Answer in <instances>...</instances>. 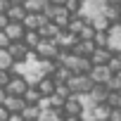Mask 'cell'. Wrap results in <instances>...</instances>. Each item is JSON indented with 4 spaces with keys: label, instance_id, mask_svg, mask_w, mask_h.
Returning a JSON list of instances; mask_svg holds the SVG:
<instances>
[{
    "label": "cell",
    "instance_id": "6da1fadb",
    "mask_svg": "<svg viewBox=\"0 0 121 121\" xmlns=\"http://www.w3.org/2000/svg\"><path fill=\"white\" fill-rule=\"evenodd\" d=\"M69 86L74 88V95H88L95 86V81L90 78V74H74V78L69 81Z\"/></svg>",
    "mask_w": 121,
    "mask_h": 121
},
{
    "label": "cell",
    "instance_id": "7a4b0ae2",
    "mask_svg": "<svg viewBox=\"0 0 121 121\" xmlns=\"http://www.w3.org/2000/svg\"><path fill=\"white\" fill-rule=\"evenodd\" d=\"M104 7H107V3H104V0H88V3H83V10H81V14H83L88 22H93L95 17L104 14Z\"/></svg>",
    "mask_w": 121,
    "mask_h": 121
},
{
    "label": "cell",
    "instance_id": "3957f363",
    "mask_svg": "<svg viewBox=\"0 0 121 121\" xmlns=\"http://www.w3.org/2000/svg\"><path fill=\"white\" fill-rule=\"evenodd\" d=\"M36 50L40 52V59H55L57 52H59V43H57L55 38H43Z\"/></svg>",
    "mask_w": 121,
    "mask_h": 121
},
{
    "label": "cell",
    "instance_id": "277c9868",
    "mask_svg": "<svg viewBox=\"0 0 121 121\" xmlns=\"http://www.w3.org/2000/svg\"><path fill=\"white\" fill-rule=\"evenodd\" d=\"M31 83H33V81H31L26 74H17L7 88H10V93H14V95H24V93L29 90V86H31Z\"/></svg>",
    "mask_w": 121,
    "mask_h": 121
},
{
    "label": "cell",
    "instance_id": "5b68a950",
    "mask_svg": "<svg viewBox=\"0 0 121 121\" xmlns=\"http://www.w3.org/2000/svg\"><path fill=\"white\" fill-rule=\"evenodd\" d=\"M114 76V71L109 69V64H95L90 71V78L95 83H109V78Z\"/></svg>",
    "mask_w": 121,
    "mask_h": 121
},
{
    "label": "cell",
    "instance_id": "8992f818",
    "mask_svg": "<svg viewBox=\"0 0 121 121\" xmlns=\"http://www.w3.org/2000/svg\"><path fill=\"white\" fill-rule=\"evenodd\" d=\"M78 40H81V36L74 33V31H69V29H62V33H59V38H57L59 48H67V50H74Z\"/></svg>",
    "mask_w": 121,
    "mask_h": 121
},
{
    "label": "cell",
    "instance_id": "52a82bcc",
    "mask_svg": "<svg viewBox=\"0 0 121 121\" xmlns=\"http://www.w3.org/2000/svg\"><path fill=\"white\" fill-rule=\"evenodd\" d=\"M0 104H5V107H10V112H24V107L29 104L26 100H24V95H14V93H10Z\"/></svg>",
    "mask_w": 121,
    "mask_h": 121
},
{
    "label": "cell",
    "instance_id": "ba28073f",
    "mask_svg": "<svg viewBox=\"0 0 121 121\" xmlns=\"http://www.w3.org/2000/svg\"><path fill=\"white\" fill-rule=\"evenodd\" d=\"M12 55H14V59L17 62H26V55H29V45H26V40H12V45L7 48Z\"/></svg>",
    "mask_w": 121,
    "mask_h": 121
},
{
    "label": "cell",
    "instance_id": "9c48e42d",
    "mask_svg": "<svg viewBox=\"0 0 121 121\" xmlns=\"http://www.w3.org/2000/svg\"><path fill=\"white\" fill-rule=\"evenodd\" d=\"M109 93H112V90H109V86H107V83H95V86H93V90H90L88 95L93 97V102H95V104H100V102H107Z\"/></svg>",
    "mask_w": 121,
    "mask_h": 121
},
{
    "label": "cell",
    "instance_id": "30bf717a",
    "mask_svg": "<svg viewBox=\"0 0 121 121\" xmlns=\"http://www.w3.org/2000/svg\"><path fill=\"white\" fill-rule=\"evenodd\" d=\"M64 109H67V114H83V112H86V104H83L81 95H71V97L64 102Z\"/></svg>",
    "mask_w": 121,
    "mask_h": 121
},
{
    "label": "cell",
    "instance_id": "8fae6325",
    "mask_svg": "<svg viewBox=\"0 0 121 121\" xmlns=\"http://www.w3.org/2000/svg\"><path fill=\"white\" fill-rule=\"evenodd\" d=\"M90 57H93L95 64H109V59L114 57V50H112V48H100V45H97V50H95Z\"/></svg>",
    "mask_w": 121,
    "mask_h": 121
},
{
    "label": "cell",
    "instance_id": "7c38bea8",
    "mask_svg": "<svg viewBox=\"0 0 121 121\" xmlns=\"http://www.w3.org/2000/svg\"><path fill=\"white\" fill-rule=\"evenodd\" d=\"M43 97H45V95H43V90L38 88V83H36V81H33V83L29 86V90L24 93V100H26L29 104H38Z\"/></svg>",
    "mask_w": 121,
    "mask_h": 121
},
{
    "label": "cell",
    "instance_id": "4fadbf2b",
    "mask_svg": "<svg viewBox=\"0 0 121 121\" xmlns=\"http://www.w3.org/2000/svg\"><path fill=\"white\" fill-rule=\"evenodd\" d=\"M95 50H97V43H95V40H83V38H81L71 52H76V55H88V57H90Z\"/></svg>",
    "mask_w": 121,
    "mask_h": 121
},
{
    "label": "cell",
    "instance_id": "5bb4252c",
    "mask_svg": "<svg viewBox=\"0 0 121 121\" xmlns=\"http://www.w3.org/2000/svg\"><path fill=\"white\" fill-rule=\"evenodd\" d=\"M52 78H55L57 83H69V81L74 78V71H71V67H67V64H59L57 71L52 74Z\"/></svg>",
    "mask_w": 121,
    "mask_h": 121
},
{
    "label": "cell",
    "instance_id": "9a60e30c",
    "mask_svg": "<svg viewBox=\"0 0 121 121\" xmlns=\"http://www.w3.org/2000/svg\"><path fill=\"white\" fill-rule=\"evenodd\" d=\"M38 31H40V36H43V38H55V40H57V38H59V33H62V26H59L57 22H50V24L40 26Z\"/></svg>",
    "mask_w": 121,
    "mask_h": 121
},
{
    "label": "cell",
    "instance_id": "2e32d148",
    "mask_svg": "<svg viewBox=\"0 0 121 121\" xmlns=\"http://www.w3.org/2000/svg\"><path fill=\"white\" fill-rule=\"evenodd\" d=\"M7 14H10V19H12V22H24V17L29 14V10H26V5H24V3H14V5L10 7V12H7Z\"/></svg>",
    "mask_w": 121,
    "mask_h": 121
},
{
    "label": "cell",
    "instance_id": "e0dca14e",
    "mask_svg": "<svg viewBox=\"0 0 121 121\" xmlns=\"http://www.w3.org/2000/svg\"><path fill=\"white\" fill-rule=\"evenodd\" d=\"M14 55L7 50V48H0V69H12L14 67Z\"/></svg>",
    "mask_w": 121,
    "mask_h": 121
},
{
    "label": "cell",
    "instance_id": "ac0fdd59",
    "mask_svg": "<svg viewBox=\"0 0 121 121\" xmlns=\"http://www.w3.org/2000/svg\"><path fill=\"white\" fill-rule=\"evenodd\" d=\"M22 114H24V119H33V121H40L43 107H40V102H38V104H26Z\"/></svg>",
    "mask_w": 121,
    "mask_h": 121
},
{
    "label": "cell",
    "instance_id": "d6986e66",
    "mask_svg": "<svg viewBox=\"0 0 121 121\" xmlns=\"http://www.w3.org/2000/svg\"><path fill=\"white\" fill-rule=\"evenodd\" d=\"M78 36H81L83 40H95V36H97V26H95L93 22H86L83 29L78 31Z\"/></svg>",
    "mask_w": 121,
    "mask_h": 121
},
{
    "label": "cell",
    "instance_id": "ffe728a7",
    "mask_svg": "<svg viewBox=\"0 0 121 121\" xmlns=\"http://www.w3.org/2000/svg\"><path fill=\"white\" fill-rule=\"evenodd\" d=\"M24 40H26V45H29V48H38V45H40V40H43V36H40V31H38V29H29V31H26V36H24Z\"/></svg>",
    "mask_w": 121,
    "mask_h": 121
},
{
    "label": "cell",
    "instance_id": "44dd1931",
    "mask_svg": "<svg viewBox=\"0 0 121 121\" xmlns=\"http://www.w3.org/2000/svg\"><path fill=\"white\" fill-rule=\"evenodd\" d=\"M104 14L109 17L112 24H121V5H107L104 7Z\"/></svg>",
    "mask_w": 121,
    "mask_h": 121
},
{
    "label": "cell",
    "instance_id": "7402d4cb",
    "mask_svg": "<svg viewBox=\"0 0 121 121\" xmlns=\"http://www.w3.org/2000/svg\"><path fill=\"white\" fill-rule=\"evenodd\" d=\"M24 5H26L29 12H43V10L50 5V0H26Z\"/></svg>",
    "mask_w": 121,
    "mask_h": 121
},
{
    "label": "cell",
    "instance_id": "603a6c76",
    "mask_svg": "<svg viewBox=\"0 0 121 121\" xmlns=\"http://www.w3.org/2000/svg\"><path fill=\"white\" fill-rule=\"evenodd\" d=\"M95 43H97L100 48H112V33H109V31H97Z\"/></svg>",
    "mask_w": 121,
    "mask_h": 121
},
{
    "label": "cell",
    "instance_id": "cb8c5ba5",
    "mask_svg": "<svg viewBox=\"0 0 121 121\" xmlns=\"http://www.w3.org/2000/svg\"><path fill=\"white\" fill-rule=\"evenodd\" d=\"M24 24H26V29H40V17H38V12H29V14L24 17Z\"/></svg>",
    "mask_w": 121,
    "mask_h": 121
},
{
    "label": "cell",
    "instance_id": "d4e9b609",
    "mask_svg": "<svg viewBox=\"0 0 121 121\" xmlns=\"http://www.w3.org/2000/svg\"><path fill=\"white\" fill-rule=\"evenodd\" d=\"M67 10L71 12V14H81V10H83V0H67Z\"/></svg>",
    "mask_w": 121,
    "mask_h": 121
},
{
    "label": "cell",
    "instance_id": "484cf974",
    "mask_svg": "<svg viewBox=\"0 0 121 121\" xmlns=\"http://www.w3.org/2000/svg\"><path fill=\"white\" fill-rule=\"evenodd\" d=\"M107 86H109V90H121V74H114Z\"/></svg>",
    "mask_w": 121,
    "mask_h": 121
},
{
    "label": "cell",
    "instance_id": "4316f807",
    "mask_svg": "<svg viewBox=\"0 0 121 121\" xmlns=\"http://www.w3.org/2000/svg\"><path fill=\"white\" fill-rule=\"evenodd\" d=\"M7 121H24V114H22V112H12Z\"/></svg>",
    "mask_w": 121,
    "mask_h": 121
},
{
    "label": "cell",
    "instance_id": "83f0119b",
    "mask_svg": "<svg viewBox=\"0 0 121 121\" xmlns=\"http://www.w3.org/2000/svg\"><path fill=\"white\" fill-rule=\"evenodd\" d=\"M67 121H86L83 114H67Z\"/></svg>",
    "mask_w": 121,
    "mask_h": 121
},
{
    "label": "cell",
    "instance_id": "f1b7e54d",
    "mask_svg": "<svg viewBox=\"0 0 121 121\" xmlns=\"http://www.w3.org/2000/svg\"><path fill=\"white\" fill-rule=\"evenodd\" d=\"M107 5H121V0H104Z\"/></svg>",
    "mask_w": 121,
    "mask_h": 121
},
{
    "label": "cell",
    "instance_id": "f546056e",
    "mask_svg": "<svg viewBox=\"0 0 121 121\" xmlns=\"http://www.w3.org/2000/svg\"><path fill=\"white\" fill-rule=\"evenodd\" d=\"M50 3H52V5H64L67 0H50Z\"/></svg>",
    "mask_w": 121,
    "mask_h": 121
},
{
    "label": "cell",
    "instance_id": "4dcf8cb0",
    "mask_svg": "<svg viewBox=\"0 0 121 121\" xmlns=\"http://www.w3.org/2000/svg\"><path fill=\"white\" fill-rule=\"evenodd\" d=\"M97 121H112V119H109V116H100Z\"/></svg>",
    "mask_w": 121,
    "mask_h": 121
},
{
    "label": "cell",
    "instance_id": "1f68e13d",
    "mask_svg": "<svg viewBox=\"0 0 121 121\" xmlns=\"http://www.w3.org/2000/svg\"><path fill=\"white\" fill-rule=\"evenodd\" d=\"M12 3H26V0H12Z\"/></svg>",
    "mask_w": 121,
    "mask_h": 121
},
{
    "label": "cell",
    "instance_id": "d6a6232c",
    "mask_svg": "<svg viewBox=\"0 0 121 121\" xmlns=\"http://www.w3.org/2000/svg\"><path fill=\"white\" fill-rule=\"evenodd\" d=\"M24 121H33V119H24Z\"/></svg>",
    "mask_w": 121,
    "mask_h": 121
},
{
    "label": "cell",
    "instance_id": "836d02e7",
    "mask_svg": "<svg viewBox=\"0 0 121 121\" xmlns=\"http://www.w3.org/2000/svg\"><path fill=\"white\" fill-rule=\"evenodd\" d=\"M83 3H88V0H83Z\"/></svg>",
    "mask_w": 121,
    "mask_h": 121
},
{
    "label": "cell",
    "instance_id": "e575fe53",
    "mask_svg": "<svg viewBox=\"0 0 121 121\" xmlns=\"http://www.w3.org/2000/svg\"><path fill=\"white\" fill-rule=\"evenodd\" d=\"M62 121H67V119H62Z\"/></svg>",
    "mask_w": 121,
    "mask_h": 121
}]
</instances>
